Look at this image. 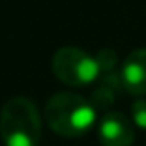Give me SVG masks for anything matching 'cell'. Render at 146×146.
Returning a JSON list of instances; mask_svg holds the SVG:
<instances>
[{
  "label": "cell",
  "mask_w": 146,
  "mask_h": 146,
  "mask_svg": "<svg viewBox=\"0 0 146 146\" xmlns=\"http://www.w3.org/2000/svg\"><path fill=\"white\" fill-rule=\"evenodd\" d=\"M45 120L62 137H81L94 127L96 107L79 94L58 92L45 105Z\"/></svg>",
  "instance_id": "obj_1"
},
{
  "label": "cell",
  "mask_w": 146,
  "mask_h": 146,
  "mask_svg": "<svg viewBox=\"0 0 146 146\" xmlns=\"http://www.w3.org/2000/svg\"><path fill=\"white\" fill-rule=\"evenodd\" d=\"M131 118L137 127L146 131V99H137L131 105Z\"/></svg>",
  "instance_id": "obj_7"
},
{
  "label": "cell",
  "mask_w": 146,
  "mask_h": 146,
  "mask_svg": "<svg viewBox=\"0 0 146 146\" xmlns=\"http://www.w3.org/2000/svg\"><path fill=\"white\" fill-rule=\"evenodd\" d=\"M52 73L68 86H86L98 81L101 69L98 58L90 52L81 47L66 45L52 56Z\"/></svg>",
  "instance_id": "obj_3"
},
{
  "label": "cell",
  "mask_w": 146,
  "mask_h": 146,
  "mask_svg": "<svg viewBox=\"0 0 146 146\" xmlns=\"http://www.w3.org/2000/svg\"><path fill=\"white\" fill-rule=\"evenodd\" d=\"M0 137L6 146H38L41 139V116L25 96L8 99L0 111Z\"/></svg>",
  "instance_id": "obj_2"
},
{
  "label": "cell",
  "mask_w": 146,
  "mask_h": 146,
  "mask_svg": "<svg viewBox=\"0 0 146 146\" xmlns=\"http://www.w3.org/2000/svg\"><path fill=\"white\" fill-rule=\"evenodd\" d=\"M98 62H99V69H101V75H107V73H112V69H114L116 62H118V58H116V52L112 51V49H101V51L98 52Z\"/></svg>",
  "instance_id": "obj_6"
},
{
  "label": "cell",
  "mask_w": 146,
  "mask_h": 146,
  "mask_svg": "<svg viewBox=\"0 0 146 146\" xmlns=\"http://www.w3.org/2000/svg\"><path fill=\"white\" fill-rule=\"evenodd\" d=\"M98 137L101 146H131L135 129L131 120L122 112H107L98 125Z\"/></svg>",
  "instance_id": "obj_4"
},
{
  "label": "cell",
  "mask_w": 146,
  "mask_h": 146,
  "mask_svg": "<svg viewBox=\"0 0 146 146\" xmlns=\"http://www.w3.org/2000/svg\"><path fill=\"white\" fill-rule=\"evenodd\" d=\"M122 88L131 96L146 94V47L135 49L125 56L120 68Z\"/></svg>",
  "instance_id": "obj_5"
}]
</instances>
